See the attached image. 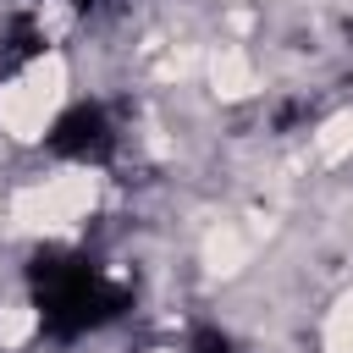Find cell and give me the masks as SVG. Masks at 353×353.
<instances>
[{
  "label": "cell",
  "mask_w": 353,
  "mask_h": 353,
  "mask_svg": "<svg viewBox=\"0 0 353 353\" xmlns=\"http://www.w3.org/2000/svg\"><path fill=\"white\" fill-rule=\"evenodd\" d=\"M28 287H33L39 325L55 342H72V336H83V331H94L127 309V292L99 265H88L83 254H61V248H50L28 265Z\"/></svg>",
  "instance_id": "1"
},
{
  "label": "cell",
  "mask_w": 353,
  "mask_h": 353,
  "mask_svg": "<svg viewBox=\"0 0 353 353\" xmlns=\"http://www.w3.org/2000/svg\"><path fill=\"white\" fill-rule=\"evenodd\" d=\"M44 149L55 160H72V165H99V160L116 154V127H110L105 105H72L44 132Z\"/></svg>",
  "instance_id": "2"
},
{
  "label": "cell",
  "mask_w": 353,
  "mask_h": 353,
  "mask_svg": "<svg viewBox=\"0 0 353 353\" xmlns=\"http://www.w3.org/2000/svg\"><path fill=\"white\" fill-rule=\"evenodd\" d=\"M44 22L39 17H11L6 22V33H0V66L6 72H17L22 61H33V55H44Z\"/></svg>",
  "instance_id": "3"
},
{
  "label": "cell",
  "mask_w": 353,
  "mask_h": 353,
  "mask_svg": "<svg viewBox=\"0 0 353 353\" xmlns=\"http://www.w3.org/2000/svg\"><path fill=\"white\" fill-rule=\"evenodd\" d=\"M188 353H237V342H232L221 325H199V331L188 336Z\"/></svg>",
  "instance_id": "4"
}]
</instances>
